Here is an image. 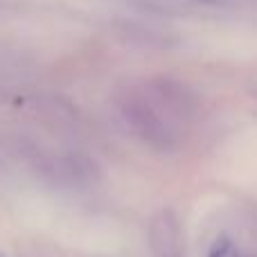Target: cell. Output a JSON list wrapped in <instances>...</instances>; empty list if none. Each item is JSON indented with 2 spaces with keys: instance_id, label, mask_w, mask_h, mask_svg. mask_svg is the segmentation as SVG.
<instances>
[{
  "instance_id": "cell-1",
  "label": "cell",
  "mask_w": 257,
  "mask_h": 257,
  "mask_svg": "<svg viewBox=\"0 0 257 257\" xmlns=\"http://www.w3.org/2000/svg\"><path fill=\"white\" fill-rule=\"evenodd\" d=\"M208 257H239V253H237L235 244H232L228 237H219L212 244V248H210Z\"/></svg>"
},
{
  "instance_id": "cell-2",
  "label": "cell",
  "mask_w": 257,
  "mask_h": 257,
  "mask_svg": "<svg viewBox=\"0 0 257 257\" xmlns=\"http://www.w3.org/2000/svg\"><path fill=\"white\" fill-rule=\"evenodd\" d=\"M205 3H212V0H205Z\"/></svg>"
}]
</instances>
